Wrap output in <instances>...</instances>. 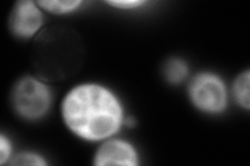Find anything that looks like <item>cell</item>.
<instances>
[{"mask_svg":"<svg viewBox=\"0 0 250 166\" xmlns=\"http://www.w3.org/2000/svg\"><path fill=\"white\" fill-rule=\"evenodd\" d=\"M62 113L75 135L90 141L113 136L125 122L119 99L95 83H83L70 91L62 101Z\"/></svg>","mask_w":250,"mask_h":166,"instance_id":"obj_1","label":"cell"},{"mask_svg":"<svg viewBox=\"0 0 250 166\" xmlns=\"http://www.w3.org/2000/svg\"><path fill=\"white\" fill-rule=\"evenodd\" d=\"M42 23L43 15L40 9L29 0H23L16 4L10 20L13 33L23 38L33 37L40 29Z\"/></svg>","mask_w":250,"mask_h":166,"instance_id":"obj_4","label":"cell"},{"mask_svg":"<svg viewBox=\"0 0 250 166\" xmlns=\"http://www.w3.org/2000/svg\"><path fill=\"white\" fill-rule=\"evenodd\" d=\"M12 102L19 115L26 120H37L48 111L51 104V92L38 79L24 77L15 85Z\"/></svg>","mask_w":250,"mask_h":166,"instance_id":"obj_2","label":"cell"},{"mask_svg":"<svg viewBox=\"0 0 250 166\" xmlns=\"http://www.w3.org/2000/svg\"><path fill=\"white\" fill-rule=\"evenodd\" d=\"M82 4V1L80 0H74V1H39L38 5L40 7H43L44 10L48 11L52 14H58V15H62V14H68L75 11L78 6Z\"/></svg>","mask_w":250,"mask_h":166,"instance_id":"obj_8","label":"cell"},{"mask_svg":"<svg viewBox=\"0 0 250 166\" xmlns=\"http://www.w3.org/2000/svg\"><path fill=\"white\" fill-rule=\"evenodd\" d=\"M12 153V146L10 140L3 134L0 136V163L3 164L10 159Z\"/></svg>","mask_w":250,"mask_h":166,"instance_id":"obj_11","label":"cell"},{"mask_svg":"<svg viewBox=\"0 0 250 166\" xmlns=\"http://www.w3.org/2000/svg\"><path fill=\"white\" fill-rule=\"evenodd\" d=\"M190 97L195 106L208 113L223 111L228 102L226 89L221 78L210 73L194 77L190 85Z\"/></svg>","mask_w":250,"mask_h":166,"instance_id":"obj_3","label":"cell"},{"mask_svg":"<svg viewBox=\"0 0 250 166\" xmlns=\"http://www.w3.org/2000/svg\"><path fill=\"white\" fill-rule=\"evenodd\" d=\"M107 3L120 10H132L138 9V7L144 5L146 2L141 1V0H118V1H108Z\"/></svg>","mask_w":250,"mask_h":166,"instance_id":"obj_10","label":"cell"},{"mask_svg":"<svg viewBox=\"0 0 250 166\" xmlns=\"http://www.w3.org/2000/svg\"><path fill=\"white\" fill-rule=\"evenodd\" d=\"M12 164L17 165H46L47 163L44 161L42 157L37 154L31 153H23L20 154L18 157L14 158V161Z\"/></svg>","mask_w":250,"mask_h":166,"instance_id":"obj_9","label":"cell"},{"mask_svg":"<svg viewBox=\"0 0 250 166\" xmlns=\"http://www.w3.org/2000/svg\"><path fill=\"white\" fill-rule=\"evenodd\" d=\"M165 75L170 83H181L188 75V67L186 62L178 58L168 60L165 67Z\"/></svg>","mask_w":250,"mask_h":166,"instance_id":"obj_7","label":"cell"},{"mask_svg":"<svg viewBox=\"0 0 250 166\" xmlns=\"http://www.w3.org/2000/svg\"><path fill=\"white\" fill-rule=\"evenodd\" d=\"M249 81L250 75L249 71L239 75L233 84V96L239 105L245 109L250 107V98H249Z\"/></svg>","mask_w":250,"mask_h":166,"instance_id":"obj_6","label":"cell"},{"mask_svg":"<svg viewBox=\"0 0 250 166\" xmlns=\"http://www.w3.org/2000/svg\"><path fill=\"white\" fill-rule=\"evenodd\" d=\"M138 154L129 142L124 140H108L99 148L94 163L98 166L104 165H128L138 164Z\"/></svg>","mask_w":250,"mask_h":166,"instance_id":"obj_5","label":"cell"}]
</instances>
